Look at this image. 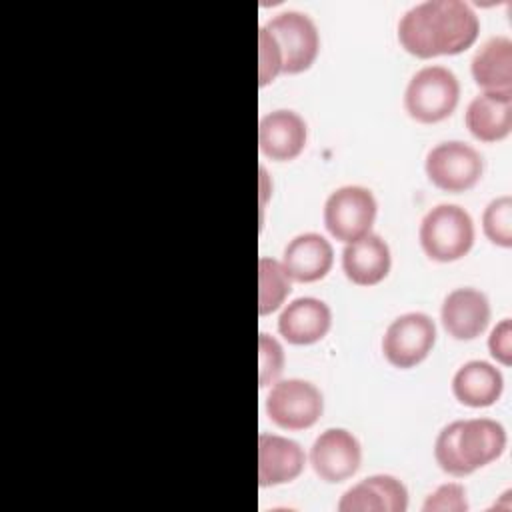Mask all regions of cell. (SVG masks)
I'll return each mask as SVG.
<instances>
[{"instance_id":"cell-1","label":"cell","mask_w":512,"mask_h":512,"mask_svg":"<svg viewBox=\"0 0 512 512\" xmlns=\"http://www.w3.org/2000/svg\"><path fill=\"white\" fill-rule=\"evenodd\" d=\"M480 20L464 0H424L398 20V42L416 58L452 56L470 48Z\"/></svg>"},{"instance_id":"cell-2","label":"cell","mask_w":512,"mask_h":512,"mask_svg":"<svg viewBox=\"0 0 512 512\" xmlns=\"http://www.w3.org/2000/svg\"><path fill=\"white\" fill-rule=\"evenodd\" d=\"M506 450V430L492 418H468L446 424L434 442V458L442 472L464 478L498 460Z\"/></svg>"},{"instance_id":"cell-3","label":"cell","mask_w":512,"mask_h":512,"mask_svg":"<svg viewBox=\"0 0 512 512\" xmlns=\"http://www.w3.org/2000/svg\"><path fill=\"white\" fill-rule=\"evenodd\" d=\"M472 216L458 204H436L420 220L418 240L424 254L436 262L464 258L474 244Z\"/></svg>"},{"instance_id":"cell-4","label":"cell","mask_w":512,"mask_h":512,"mask_svg":"<svg viewBox=\"0 0 512 512\" xmlns=\"http://www.w3.org/2000/svg\"><path fill=\"white\" fill-rule=\"evenodd\" d=\"M460 100L456 74L440 64L424 66L412 74L404 90V108L410 118L434 124L452 116Z\"/></svg>"},{"instance_id":"cell-5","label":"cell","mask_w":512,"mask_h":512,"mask_svg":"<svg viewBox=\"0 0 512 512\" xmlns=\"http://www.w3.org/2000/svg\"><path fill=\"white\" fill-rule=\"evenodd\" d=\"M378 202L370 188L346 184L330 192L324 202V226L336 240L348 244L372 232Z\"/></svg>"},{"instance_id":"cell-6","label":"cell","mask_w":512,"mask_h":512,"mask_svg":"<svg viewBox=\"0 0 512 512\" xmlns=\"http://www.w3.org/2000/svg\"><path fill=\"white\" fill-rule=\"evenodd\" d=\"M268 418L284 430H306L324 412V396L316 384L304 378L276 380L266 396Z\"/></svg>"},{"instance_id":"cell-7","label":"cell","mask_w":512,"mask_h":512,"mask_svg":"<svg viewBox=\"0 0 512 512\" xmlns=\"http://www.w3.org/2000/svg\"><path fill=\"white\" fill-rule=\"evenodd\" d=\"M264 28L280 50L282 74H300L314 64L320 52V34L308 14L284 10L272 16Z\"/></svg>"},{"instance_id":"cell-8","label":"cell","mask_w":512,"mask_h":512,"mask_svg":"<svg viewBox=\"0 0 512 512\" xmlns=\"http://www.w3.org/2000/svg\"><path fill=\"white\" fill-rule=\"evenodd\" d=\"M424 170L436 188L458 194L478 184L484 172V160L470 144L446 140L428 150Z\"/></svg>"},{"instance_id":"cell-9","label":"cell","mask_w":512,"mask_h":512,"mask_svg":"<svg viewBox=\"0 0 512 512\" xmlns=\"http://www.w3.org/2000/svg\"><path fill=\"white\" fill-rule=\"evenodd\" d=\"M436 342V324L426 312H406L394 318L382 336L384 358L400 370L418 366Z\"/></svg>"},{"instance_id":"cell-10","label":"cell","mask_w":512,"mask_h":512,"mask_svg":"<svg viewBox=\"0 0 512 512\" xmlns=\"http://www.w3.org/2000/svg\"><path fill=\"white\" fill-rule=\"evenodd\" d=\"M308 460L320 480L340 484L358 472L362 464V446L350 430L332 426L314 438Z\"/></svg>"},{"instance_id":"cell-11","label":"cell","mask_w":512,"mask_h":512,"mask_svg":"<svg viewBox=\"0 0 512 512\" xmlns=\"http://www.w3.org/2000/svg\"><path fill=\"white\" fill-rule=\"evenodd\" d=\"M308 142L306 120L288 108H278L260 118L258 146L260 152L276 162H290L300 156Z\"/></svg>"},{"instance_id":"cell-12","label":"cell","mask_w":512,"mask_h":512,"mask_svg":"<svg viewBox=\"0 0 512 512\" xmlns=\"http://www.w3.org/2000/svg\"><path fill=\"white\" fill-rule=\"evenodd\" d=\"M488 296L476 288H454L440 306V320L448 336L456 340H474L490 324Z\"/></svg>"},{"instance_id":"cell-13","label":"cell","mask_w":512,"mask_h":512,"mask_svg":"<svg viewBox=\"0 0 512 512\" xmlns=\"http://www.w3.org/2000/svg\"><path fill=\"white\" fill-rule=\"evenodd\" d=\"M338 512H406L408 490L392 474H372L350 486L336 504Z\"/></svg>"},{"instance_id":"cell-14","label":"cell","mask_w":512,"mask_h":512,"mask_svg":"<svg viewBox=\"0 0 512 512\" xmlns=\"http://www.w3.org/2000/svg\"><path fill=\"white\" fill-rule=\"evenodd\" d=\"M306 466L304 448L286 436L258 434V484L262 488L294 482Z\"/></svg>"},{"instance_id":"cell-15","label":"cell","mask_w":512,"mask_h":512,"mask_svg":"<svg viewBox=\"0 0 512 512\" xmlns=\"http://www.w3.org/2000/svg\"><path fill=\"white\" fill-rule=\"evenodd\" d=\"M332 326L330 306L314 296H300L288 302L278 316L280 336L294 346L320 342Z\"/></svg>"},{"instance_id":"cell-16","label":"cell","mask_w":512,"mask_h":512,"mask_svg":"<svg viewBox=\"0 0 512 512\" xmlns=\"http://www.w3.org/2000/svg\"><path fill=\"white\" fill-rule=\"evenodd\" d=\"M334 264V248L318 232H302L294 236L282 252V266L296 282H318Z\"/></svg>"},{"instance_id":"cell-17","label":"cell","mask_w":512,"mask_h":512,"mask_svg":"<svg viewBox=\"0 0 512 512\" xmlns=\"http://www.w3.org/2000/svg\"><path fill=\"white\" fill-rule=\"evenodd\" d=\"M464 122L480 142H498L512 132V90L482 92L466 106Z\"/></svg>"},{"instance_id":"cell-18","label":"cell","mask_w":512,"mask_h":512,"mask_svg":"<svg viewBox=\"0 0 512 512\" xmlns=\"http://www.w3.org/2000/svg\"><path fill=\"white\" fill-rule=\"evenodd\" d=\"M392 266L388 242L380 234H366L348 242L342 250V270L356 286H374L382 282Z\"/></svg>"},{"instance_id":"cell-19","label":"cell","mask_w":512,"mask_h":512,"mask_svg":"<svg viewBox=\"0 0 512 512\" xmlns=\"http://www.w3.org/2000/svg\"><path fill=\"white\" fill-rule=\"evenodd\" d=\"M502 390V372L486 360H468L452 376L454 398L470 408L492 406L502 396Z\"/></svg>"},{"instance_id":"cell-20","label":"cell","mask_w":512,"mask_h":512,"mask_svg":"<svg viewBox=\"0 0 512 512\" xmlns=\"http://www.w3.org/2000/svg\"><path fill=\"white\" fill-rule=\"evenodd\" d=\"M470 72L484 90H512V40L508 36L488 38L472 56Z\"/></svg>"},{"instance_id":"cell-21","label":"cell","mask_w":512,"mask_h":512,"mask_svg":"<svg viewBox=\"0 0 512 512\" xmlns=\"http://www.w3.org/2000/svg\"><path fill=\"white\" fill-rule=\"evenodd\" d=\"M292 292V278L280 260L262 256L258 260V314L276 312Z\"/></svg>"},{"instance_id":"cell-22","label":"cell","mask_w":512,"mask_h":512,"mask_svg":"<svg viewBox=\"0 0 512 512\" xmlns=\"http://www.w3.org/2000/svg\"><path fill=\"white\" fill-rule=\"evenodd\" d=\"M482 230L492 244L512 246V198L508 194L488 202L482 214Z\"/></svg>"},{"instance_id":"cell-23","label":"cell","mask_w":512,"mask_h":512,"mask_svg":"<svg viewBox=\"0 0 512 512\" xmlns=\"http://www.w3.org/2000/svg\"><path fill=\"white\" fill-rule=\"evenodd\" d=\"M284 362H286V356H284V348L282 344L262 332L260 338H258V384L260 388H266V386H272L282 370H284Z\"/></svg>"},{"instance_id":"cell-24","label":"cell","mask_w":512,"mask_h":512,"mask_svg":"<svg viewBox=\"0 0 512 512\" xmlns=\"http://www.w3.org/2000/svg\"><path fill=\"white\" fill-rule=\"evenodd\" d=\"M466 490L458 482H446L430 492L422 504V512H466Z\"/></svg>"},{"instance_id":"cell-25","label":"cell","mask_w":512,"mask_h":512,"mask_svg":"<svg viewBox=\"0 0 512 512\" xmlns=\"http://www.w3.org/2000/svg\"><path fill=\"white\" fill-rule=\"evenodd\" d=\"M278 74H282V56H280V50H278L274 38L262 26L258 32V82H260V86L274 82Z\"/></svg>"},{"instance_id":"cell-26","label":"cell","mask_w":512,"mask_h":512,"mask_svg":"<svg viewBox=\"0 0 512 512\" xmlns=\"http://www.w3.org/2000/svg\"><path fill=\"white\" fill-rule=\"evenodd\" d=\"M488 350L490 356L500 362L502 366H510L512 364V326H510V318L500 320L490 336H488Z\"/></svg>"}]
</instances>
